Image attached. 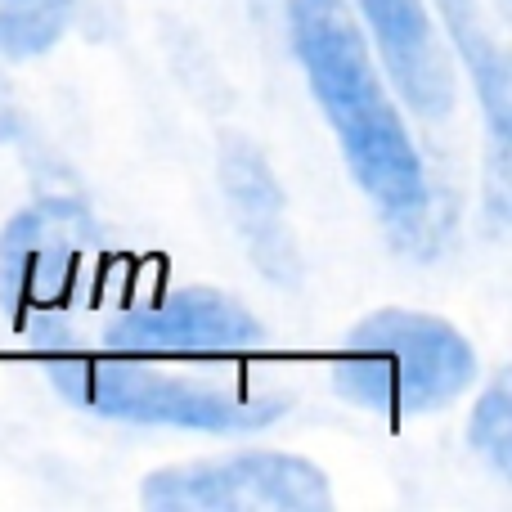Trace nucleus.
<instances>
[{
  "mask_svg": "<svg viewBox=\"0 0 512 512\" xmlns=\"http://www.w3.org/2000/svg\"><path fill=\"white\" fill-rule=\"evenodd\" d=\"M144 504L167 512H324L333 504L324 472L297 454H230L153 472Z\"/></svg>",
  "mask_w": 512,
  "mask_h": 512,
  "instance_id": "4",
  "label": "nucleus"
},
{
  "mask_svg": "<svg viewBox=\"0 0 512 512\" xmlns=\"http://www.w3.org/2000/svg\"><path fill=\"white\" fill-rule=\"evenodd\" d=\"M261 342L265 328L248 310L207 288L126 310L108 328V346L117 355H239L256 351Z\"/></svg>",
  "mask_w": 512,
  "mask_h": 512,
  "instance_id": "6",
  "label": "nucleus"
},
{
  "mask_svg": "<svg viewBox=\"0 0 512 512\" xmlns=\"http://www.w3.org/2000/svg\"><path fill=\"white\" fill-rule=\"evenodd\" d=\"M477 355L445 319L378 310L360 319L333 360V387L378 414L405 418L450 405L472 387Z\"/></svg>",
  "mask_w": 512,
  "mask_h": 512,
  "instance_id": "2",
  "label": "nucleus"
},
{
  "mask_svg": "<svg viewBox=\"0 0 512 512\" xmlns=\"http://www.w3.org/2000/svg\"><path fill=\"white\" fill-rule=\"evenodd\" d=\"M9 126V117H5V99H0V131H5Z\"/></svg>",
  "mask_w": 512,
  "mask_h": 512,
  "instance_id": "12",
  "label": "nucleus"
},
{
  "mask_svg": "<svg viewBox=\"0 0 512 512\" xmlns=\"http://www.w3.org/2000/svg\"><path fill=\"white\" fill-rule=\"evenodd\" d=\"M50 378L72 405L126 418V423H162L189 427V432H256L283 414L279 396H243V391H225L212 382L171 378L126 355L117 360L68 355L50 364Z\"/></svg>",
  "mask_w": 512,
  "mask_h": 512,
  "instance_id": "3",
  "label": "nucleus"
},
{
  "mask_svg": "<svg viewBox=\"0 0 512 512\" xmlns=\"http://www.w3.org/2000/svg\"><path fill=\"white\" fill-rule=\"evenodd\" d=\"M72 0H0V50L27 59L63 36Z\"/></svg>",
  "mask_w": 512,
  "mask_h": 512,
  "instance_id": "10",
  "label": "nucleus"
},
{
  "mask_svg": "<svg viewBox=\"0 0 512 512\" xmlns=\"http://www.w3.org/2000/svg\"><path fill=\"white\" fill-rule=\"evenodd\" d=\"M95 248V221L72 198H45L0 234V301L9 315H50L72 297L81 261Z\"/></svg>",
  "mask_w": 512,
  "mask_h": 512,
  "instance_id": "5",
  "label": "nucleus"
},
{
  "mask_svg": "<svg viewBox=\"0 0 512 512\" xmlns=\"http://www.w3.org/2000/svg\"><path fill=\"white\" fill-rule=\"evenodd\" d=\"M436 5H441V18H445V27H450L454 45H459L463 63H468V72L477 77V95H481V104H486L490 135H495V162H499V176H504L508 117H512V104H508L512 81H508L504 45H495L477 0H436Z\"/></svg>",
  "mask_w": 512,
  "mask_h": 512,
  "instance_id": "9",
  "label": "nucleus"
},
{
  "mask_svg": "<svg viewBox=\"0 0 512 512\" xmlns=\"http://www.w3.org/2000/svg\"><path fill=\"white\" fill-rule=\"evenodd\" d=\"M364 18L373 27V41L382 50L391 81L400 86L405 104L418 117H445L454 108V77L445 50L436 41V27L427 18L423 0H360Z\"/></svg>",
  "mask_w": 512,
  "mask_h": 512,
  "instance_id": "7",
  "label": "nucleus"
},
{
  "mask_svg": "<svg viewBox=\"0 0 512 512\" xmlns=\"http://www.w3.org/2000/svg\"><path fill=\"white\" fill-rule=\"evenodd\" d=\"M221 180H225V198L234 207V221H239L243 239H248L252 261L270 279L288 283L297 274V243H292L288 221H283V194L270 162L252 144L230 140L221 153Z\"/></svg>",
  "mask_w": 512,
  "mask_h": 512,
  "instance_id": "8",
  "label": "nucleus"
},
{
  "mask_svg": "<svg viewBox=\"0 0 512 512\" xmlns=\"http://www.w3.org/2000/svg\"><path fill=\"white\" fill-rule=\"evenodd\" d=\"M472 445L486 454L499 477L512 472V387H508V378H495V387L472 409Z\"/></svg>",
  "mask_w": 512,
  "mask_h": 512,
  "instance_id": "11",
  "label": "nucleus"
},
{
  "mask_svg": "<svg viewBox=\"0 0 512 512\" xmlns=\"http://www.w3.org/2000/svg\"><path fill=\"white\" fill-rule=\"evenodd\" d=\"M288 23L310 90L333 122L360 189L378 203L387 230L405 248H418L432 216L423 158L382 90L346 0H288Z\"/></svg>",
  "mask_w": 512,
  "mask_h": 512,
  "instance_id": "1",
  "label": "nucleus"
}]
</instances>
